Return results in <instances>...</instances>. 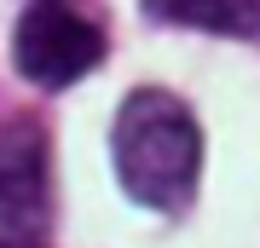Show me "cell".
<instances>
[{
    "mask_svg": "<svg viewBox=\"0 0 260 248\" xmlns=\"http://www.w3.org/2000/svg\"><path fill=\"white\" fill-rule=\"evenodd\" d=\"M110 156H116L121 191L133 202L179 214L197 196V179H203V133L174 92L139 87V92H127V104L116 116Z\"/></svg>",
    "mask_w": 260,
    "mask_h": 248,
    "instance_id": "6da1fadb",
    "label": "cell"
},
{
    "mask_svg": "<svg viewBox=\"0 0 260 248\" xmlns=\"http://www.w3.org/2000/svg\"><path fill=\"white\" fill-rule=\"evenodd\" d=\"M12 58H18L23 81L70 87V81H81V75L104 58V35L81 18V12H70L64 0H35V6L18 18Z\"/></svg>",
    "mask_w": 260,
    "mask_h": 248,
    "instance_id": "7a4b0ae2",
    "label": "cell"
},
{
    "mask_svg": "<svg viewBox=\"0 0 260 248\" xmlns=\"http://www.w3.org/2000/svg\"><path fill=\"white\" fill-rule=\"evenodd\" d=\"M52 220V167H47V133L41 121L12 116L0 121V225L35 237Z\"/></svg>",
    "mask_w": 260,
    "mask_h": 248,
    "instance_id": "3957f363",
    "label": "cell"
},
{
    "mask_svg": "<svg viewBox=\"0 0 260 248\" xmlns=\"http://www.w3.org/2000/svg\"><path fill=\"white\" fill-rule=\"evenodd\" d=\"M156 23L179 29H208V35H254L260 29V0H145Z\"/></svg>",
    "mask_w": 260,
    "mask_h": 248,
    "instance_id": "277c9868",
    "label": "cell"
},
{
    "mask_svg": "<svg viewBox=\"0 0 260 248\" xmlns=\"http://www.w3.org/2000/svg\"><path fill=\"white\" fill-rule=\"evenodd\" d=\"M0 248H18V242H0Z\"/></svg>",
    "mask_w": 260,
    "mask_h": 248,
    "instance_id": "5b68a950",
    "label": "cell"
}]
</instances>
